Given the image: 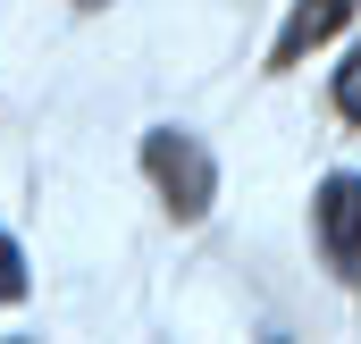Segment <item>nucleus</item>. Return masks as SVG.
<instances>
[{"mask_svg":"<svg viewBox=\"0 0 361 344\" xmlns=\"http://www.w3.org/2000/svg\"><path fill=\"white\" fill-rule=\"evenodd\" d=\"M143 168H152V185L169 193V210H177V219H202V210H210V193H219L210 152H202L185 126H152V135H143Z\"/></svg>","mask_w":361,"mask_h":344,"instance_id":"nucleus-1","label":"nucleus"},{"mask_svg":"<svg viewBox=\"0 0 361 344\" xmlns=\"http://www.w3.org/2000/svg\"><path fill=\"white\" fill-rule=\"evenodd\" d=\"M319 244H328V260L345 277H361V176H328L319 185Z\"/></svg>","mask_w":361,"mask_h":344,"instance_id":"nucleus-2","label":"nucleus"},{"mask_svg":"<svg viewBox=\"0 0 361 344\" xmlns=\"http://www.w3.org/2000/svg\"><path fill=\"white\" fill-rule=\"evenodd\" d=\"M353 8H361V0H294V17H286V34H277V51H269V59H277V68H294L311 42H328V34H336Z\"/></svg>","mask_w":361,"mask_h":344,"instance_id":"nucleus-3","label":"nucleus"},{"mask_svg":"<svg viewBox=\"0 0 361 344\" xmlns=\"http://www.w3.org/2000/svg\"><path fill=\"white\" fill-rule=\"evenodd\" d=\"M0 302H25V260H17L8 235H0Z\"/></svg>","mask_w":361,"mask_h":344,"instance_id":"nucleus-4","label":"nucleus"},{"mask_svg":"<svg viewBox=\"0 0 361 344\" xmlns=\"http://www.w3.org/2000/svg\"><path fill=\"white\" fill-rule=\"evenodd\" d=\"M76 8H101V0H76Z\"/></svg>","mask_w":361,"mask_h":344,"instance_id":"nucleus-5","label":"nucleus"}]
</instances>
